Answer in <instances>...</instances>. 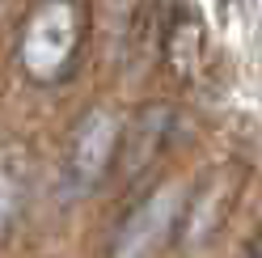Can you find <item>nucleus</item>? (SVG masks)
<instances>
[{
  "label": "nucleus",
  "instance_id": "f257e3e1",
  "mask_svg": "<svg viewBox=\"0 0 262 258\" xmlns=\"http://www.w3.org/2000/svg\"><path fill=\"white\" fill-rule=\"evenodd\" d=\"M80 34H85V13L76 0H38L21 30V68L51 85L72 68Z\"/></svg>",
  "mask_w": 262,
  "mask_h": 258
},
{
  "label": "nucleus",
  "instance_id": "f03ea898",
  "mask_svg": "<svg viewBox=\"0 0 262 258\" xmlns=\"http://www.w3.org/2000/svg\"><path fill=\"white\" fill-rule=\"evenodd\" d=\"M114 148H119V119L110 110H89L72 136L68 157H63V195L76 199L85 190H93L106 178Z\"/></svg>",
  "mask_w": 262,
  "mask_h": 258
},
{
  "label": "nucleus",
  "instance_id": "7ed1b4c3",
  "mask_svg": "<svg viewBox=\"0 0 262 258\" xmlns=\"http://www.w3.org/2000/svg\"><path fill=\"white\" fill-rule=\"evenodd\" d=\"M178 216H182V190L178 186L152 190V195L119 224V237H114L110 258H152L173 237Z\"/></svg>",
  "mask_w": 262,
  "mask_h": 258
},
{
  "label": "nucleus",
  "instance_id": "20e7f679",
  "mask_svg": "<svg viewBox=\"0 0 262 258\" xmlns=\"http://www.w3.org/2000/svg\"><path fill=\"white\" fill-rule=\"evenodd\" d=\"M169 132H173V110L169 106H148V110H140V115L131 119V127L123 132V153H119L127 178H140V174L161 157Z\"/></svg>",
  "mask_w": 262,
  "mask_h": 258
},
{
  "label": "nucleus",
  "instance_id": "39448f33",
  "mask_svg": "<svg viewBox=\"0 0 262 258\" xmlns=\"http://www.w3.org/2000/svg\"><path fill=\"white\" fill-rule=\"evenodd\" d=\"M21 165L13 157H0V233L13 224V216L21 212Z\"/></svg>",
  "mask_w": 262,
  "mask_h": 258
},
{
  "label": "nucleus",
  "instance_id": "423d86ee",
  "mask_svg": "<svg viewBox=\"0 0 262 258\" xmlns=\"http://www.w3.org/2000/svg\"><path fill=\"white\" fill-rule=\"evenodd\" d=\"M169 59H173L178 72H186L190 63L199 59V26H194V17H182L173 26V34H169Z\"/></svg>",
  "mask_w": 262,
  "mask_h": 258
},
{
  "label": "nucleus",
  "instance_id": "0eeeda50",
  "mask_svg": "<svg viewBox=\"0 0 262 258\" xmlns=\"http://www.w3.org/2000/svg\"><path fill=\"white\" fill-rule=\"evenodd\" d=\"M241 258H262V237H258V241H254V246H250V250H245Z\"/></svg>",
  "mask_w": 262,
  "mask_h": 258
}]
</instances>
